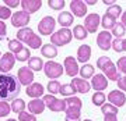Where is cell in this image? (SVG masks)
Wrapping results in <instances>:
<instances>
[{"mask_svg":"<svg viewBox=\"0 0 126 121\" xmlns=\"http://www.w3.org/2000/svg\"><path fill=\"white\" fill-rule=\"evenodd\" d=\"M112 49L116 53H122L123 52V46H122V39H115L112 42Z\"/></svg>","mask_w":126,"mask_h":121,"instance_id":"obj_44","label":"cell"},{"mask_svg":"<svg viewBox=\"0 0 126 121\" xmlns=\"http://www.w3.org/2000/svg\"><path fill=\"white\" fill-rule=\"evenodd\" d=\"M21 7H23V11L32 14V13H36L42 7V1L41 0H23L21 1Z\"/></svg>","mask_w":126,"mask_h":121,"instance_id":"obj_18","label":"cell"},{"mask_svg":"<svg viewBox=\"0 0 126 121\" xmlns=\"http://www.w3.org/2000/svg\"><path fill=\"white\" fill-rule=\"evenodd\" d=\"M105 99H107V96H105L102 92H95V93L93 95L91 100H93V104H95V106H102V104L105 103Z\"/></svg>","mask_w":126,"mask_h":121,"instance_id":"obj_35","label":"cell"},{"mask_svg":"<svg viewBox=\"0 0 126 121\" xmlns=\"http://www.w3.org/2000/svg\"><path fill=\"white\" fill-rule=\"evenodd\" d=\"M30 21H31V17L25 11H17L11 15V25L16 28H25Z\"/></svg>","mask_w":126,"mask_h":121,"instance_id":"obj_8","label":"cell"},{"mask_svg":"<svg viewBox=\"0 0 126 121\" xmlns=\"http://www.w3.org/2000/svg\"><path fill=\"white\" fill-rule=\"evenodd\" d=\"M31 49H39L41 47V45H42V40H41V38L36 33H34L32 35V38L30 40H28V43H27Z\"/></svg>","mask_w":126,"mask_h":121,"instance_id":"obj_36","label":"cell"},{"mask_svg":"<svg viewBox=\"0 0 126 121\" xmlns=\"http://www.w3.org/2000/svg\"><path fill=\"white\" fill-rule=\"evenodd\" d=\"M41 54L42 56H45L48 58H53L58 56V49H56V46H53L52 43H46L41 47Z\"/></svg>","mask_w":126,"mask_h":121,"instance_id":"obj_23","label":"cell"},{"mask_svg":"<svg viewBox=\"0 0 126 121\" xmlns=\"http://www.w3.org/2000/svg\"><path fill=\"white\" fill-rule=\"evenodd\" d=\"M30 49L28 47H23V49L20 50L17 54H16V60H18V61H21V63H24V61H27V60H30Z\"/></svg>","mask_w":126,"mask_h":121,"instance_id":"obj_34","label":"cell"},{"mask_svg":"<svg viewBox=\"0 0 126 121\" xmlns=\"http://www.w3.org/2000/svg\"><path fill=\"white\" fill-rule=\"evenodd\" d=\"M73 38V32L69 28H62L56 31L55 33L50 35V43L53 46H64L70 43V40Z\"/></svg>","mask_w":126,"mask_h":121,"instance_id":"obj_4","label":"cell"},{"mask_svg":"<svg viewBox=\"0 0 126 121\" xmlns=\"http://www.w3.org/2000/svg\"><path fill=\"white\" fill-rule=\"evenodd\" d=\"M18 121H36L35 116L28 111H21L18 114Z\"/></svg>","mask_w":126,"mask_h":121,"instance_id":"obj_41","label":"cell"},{"mask_svg":"<svg viewBox=\"0 0 126 121\" xmlns=\"http://www.w3.org/2000/svg\"><path fill=\"white\" fill-rule=\"evenodd\" d=\"M7 35V28H6L4 21H0V40H3Z\"/></svg>","mask_w":126,"mask_h":121,"instance_id":"obj_46","label":"cell"},{"mask_svg":"<svg viewBox=\"0 0 126 121\" xmlns=\"http://www.w3.org/2000/svg\"><path fill=\"white\" fill-rule=\"evenodd\" d=\"M60 82H58V81H50L49 84H48V90H49L50 93H59V90H60Z\"/></svg>","mask_w":126,"mask_h":121,"instance_id":"obj_40","label":"cell"},{"mask_svg":"<svg viewBox=\"0 0 126 121\" xmlns=\"http://www.w3.org/2000/svg\"><path fill=\"white\" fill-rule=\"evenodd\" d=\"M107 14L112 15V17L115 18V20H118V18H119V15L122 14V9H121V6L113 4V6H111V7H108V10H107Z\"/></svg>","mask_w":126,"mask_h":121,"instance_id":"obj_37","label":"cell"},{"mask_svg":"<svg viewBox=\"0 0 126 121\" xmlns=\"http://www.w3.org/2000/svg\"><path fill=\"white\" fill-rule=\"evenodd\" d=\"M66 102V120L64 121H80V116H81V107L83 103L81 100L76 96H69L67 99H64Z\"/></svg>","mask_w":126,"mask_h":121,"instance_id":"obj_2","label":"cell"},{"mask_svg":"<svg viewBox=\"0 0 126 121\" xmlns=\"http://www.w3.org/2000/svg\"><path fill=\"white\" fill-rule=\"evenodd\" d=\"M72 32H73V35H74V38H76L77 40H84L87 36H88V32H87V29L83 27V25H76Z\"/></svg>","mask_w":126,"mask_h":121,"instance_id":"obj_28","label":"cell"},{"mask_svg":"<svg viewBox=\"0 0 126 121\" xmlns=\"http://www.w3.org/2000/svg\"><path fill=\"white\" fill-rule=\"evenodd\" d=\"M112 33L116 36V39H122V38H123V35L126 33L125 25H123L122 22H116V24H115V27L112 28Z\"/></svg>","mask_w":126,"mask_h":121,"instance_id":"obj_32","label":"cell"},{"mask_svg":"<svg viewBox=\"0 0 126 121\" xmlns=\"http://www.w3.org/2000/svg\"><path fill=\"white\" fill-rule=\"evenodd\" d=\"M63 66H64V72H66L69 77H72V78H74V77L79 74V71H80L79 63H77V58L72 57V56H69V57L64 58Z\"/></svg>","mask_w":126,"mask_h":121,"instance_id":"obj_11","label":"cell"},{"mask_svg":"<svg viewBox=\"0 0 126 121\" xmlns=\"http://www.w3.org/2000/svg\"><path fill=\"white\" fill-rule=\"evenodd\" d=\"M95 3H97V1H86V6H87V4L93 6V4H95Z\"/></svg>","mask_w":126,"mask_h":121,"instance_id":"obj_51","label":"cell"},{"mask_svg":"<svg viewBox=\"0 0 126 121\" xmlns=\"http://www.w3.org/2000/svg\"><path fill=\"white\" fill-rule=\"evenodd\" d=\"M72 85L79 93H87L91 89V85L87 82V79H83V78H73Z\"/></svg>","mask_w":126,"mask_h":121,"instance_id":"obj_19","label":"cell"},{"mask_svg":"<svg viewBox=\"0 0 126 121\" xmlns=\"http://www.w3.org/2000/svg\"><path fill=\"white\" fill-rule=\"evenodd\" d=\"M55 25H56V20L50 15H46L41 20V22L38 24V31L41 32V35H52V32L55 31Z\"/></svg>","mask_w":126,"mask_h":121,"instance_id":"obj_7","label":"cell"},{"mask_svg":"<svg viewBox=\"0 0 126 121\" xmlns=\"http://www.w3.org/2000/svg\"><path fill=\"white\" fill-rule=\"evenodd\" d=\"M122 24H123V25H125V28H126V11L122 14Z\"/></svg>","mask_w":126,"mask_h":121,"instance_id":"obj_49","label":"cell"},{"mask_svg":"<svg viewBox=\"0 0 126 121\" xmlns=\"http://www.w3.org/2000/svg\"><path fill=\"white\" fill-rule=\"evenodd\" d=\"M115 24H116V20L112 17V15H109V14H104L102 17H101V25L104 27V29L107 31V29H111L112 31V28L115 27Z\"/></svg>","mask_w":126,"mask_h":121,"instance_id":"obj_26","label":"cell"},{"mask_svg":"<svg viewBox=\"0 0 126 121\" xmlns=\"http://www.w3.org/2000/svg\"><path fill=\"white\" fill-rule=\"evenodd\" d=\"M7 121H17V120H14V118H9Z\"/></svg>","mask_w":126,"mask_h":121,"instance_id":"obj_52","label":"cell"},{"mask_svg":"<svg viewBox=\"0 0 126 121\" xmlns=\"http://www.w3.org/2000/svg\"><path fill=\"white\" fill-rule=\"evenodd\" d=\"M116 68L119 72H122V74L126 75V56L119 57V60H118V63H116Z\"/></svg>","mask_w":126,"mask_h":121,"instance_id":"obj_42","label":"cell"},{"mask_svg":"<svg viewBox=\"0 0 126 121\" xmlns=\"http://www.w3.org/2000/svg\"><path fill=\"white\" fill-rule=\"evenodd\" d=\"M91 88L95 89V92H102L104 89L108 88V79L104 74H97V75L93 77V81H91Z\"/></svg>","mask_w":126,"mask_h":121,"instance_id":"obj_14","label":"cell"},{"mask_svg":"<svg viewBox=\"0 0 126 121\" xmlns=\"http://www.w3.org/2000/svg\"><path fill=\"white\" fill-rule=\"evenodd\" d=\"M11 10L9 7H4V6H0V20H7V18H11Z\"/></svg>","mask_w":126,"mask_h":121,"instance_id":"obj_43","label":"cell"},{"mask_svg":"<svg viewBox=\"0 0 126 121\" xmlns=\"http://www.w3.org/2000/svg\"><path fill=\"white\" fill-rule=\"evenodd\" d=\"M11 111V106L4 100H0V118L1 117H7Z\"/></svg>","mask_w":126,"mask_h":121,"instance_id":"obj_38","label":"cell"},{"mask_svg":"<svg viewBox=\"0 0 126 121\" xmlns=\"http://www.w3.org/2000/svg\"><path fill=\"white\" fill-rule=\"evenodd\" d=\"M0 54H1V52H0Z\"/></svg>","mask_w":126,"mask_h":121,"instance_id":"obj_54","label":"cell"},{"mask_svg":"<svg viewBox=\"0 0 126 121\" xmlns=\"http://www.w3.org/2000/svg\"><path fill=\"white\" fill-rule=\"evenodd\" d=\"M97 67L104 72V75L108 77L109 81H118L121 78L119 75V71H118L116 66L112 63V60L108 58L107 56H102L97 60Z\"/></svg>","mask_w":126,"mask_h":121,"instance_id":"obj_3","label":"cell"},{"mask_svg":"<svg viewBox=\"0 0 126 121\" xmlns=\"http://www.w3.org/2000/svg\"><path fill=\"white\" fill-rule=\"evenodd\" d=\"M84 24H86V29L87 32L90 33V32H97V28H98V25L101 24V17H99L98 14H88L86 17V21H84Z\"/></svg>","mask_w":126,"mask_h":121,"instance_id":"obj_15","label":"cell"},{"mask_svg":"<svg viewBox=\"0 0 126 121\" xmlns=\"http://www.w3.org/2000/svg\"><path fill=\"white\" fill-rule=\"evenodd\" d=\"M73 15H72V13H67V11H63V13H60L59 14V17H58V22L62 25L63 28H67V27H70L73 24Z\"/></svg>","mask_w":126,"mask_h":121,"instance_id":"obj_24","label":"cell"},{"mask_svg":"<svg viewBox=\"0 0 126 121\" xmlns=\"http://www.w3.org/2000/svg\"><path fill=\"white\" fill-rule=\"evenodd\" d=\"M59 93L63 95V96H73V95L76 93V89L73 88L72 84H64V85L60 86V90H59Z\"/></svg>","mask_w":126,"mask_h":121,"instance_id":"obj_33","label":"cell"},{"mask_svg":"<svg viewBox=\"0 0 126 121\" xmlns=\"http://www.w3.org/2000/svg\"><path fill=\"white\" fill-rule=\"evenodd\" d=\"M84 121H93V120H90V118H86V120H84Z\"/></svg>","mask_w":126,"mask_h":121,"instance_id":"obj_53","label":"cell"},{"mask_svg":"<svg viewBox=\"0 0 126 121\" xmlns=\"http://www.w3.org/2000/svg\"><path fill=\"white\" fill-rule=\"evenodd\" d=\"M91 57V47L88 45H81L77 49V61L83 64H87V61Z\"/></svg>","mask_w":126,"mask_h":121,"instance_id":"obj_21","label":"cell"},{"mask_svg":"<svg viewBox=\"0 0 126 121\" xmlns=\"http://www.w3.org/2000/svg\"><path fill=\"white\" fill-rule=\"evenodd\" d=\"M101 111L104 114V121H118L116 116H118V107H115L113 104L104 103L101 106Z\"/></svg>","mask_w":126,"mask_h":121,"instance_id":"obj_16","label":"cell"},{"mask_svg":"<svg viewBox=\"0 0 126 121\" xmlns=\"http://www.w3.org/2000/svg\"><path fill=\"white\" fill-rule=\"evenodd\" d=\"M28 110L31 114H42V111L45 110V103H44V100H41V99H34L31 100L30 103H28Z\"/></svg>","mask_w":126,"mask_h":121,"instance_id":"obj_22","label":"cell"},{"mask_svg":"<svg viewBox=\"0 0 126 121\" xmlns=\"http://www.w3.org/2000/svg\"><path fill=\"white\" fill-rule=\"evenodd\" d=\"M14 63H16V56L13 53H6L0 57V71L1 72H9L13 70Z\"/></svg>","mask_w":126,"mask_h":121,"instance_id":"obj_13","label":"cell"},{"mask_svg":"<svg viewBox=\"0 0 126 121\" xmlns=\"http://www.w3.org/2000/svg\"><path fill=\"white\" fill-rule=\"evenodd\" d=\"M97 45L101 50H109L112 47V35L108 31H102L97 35Z\"/></svg>","mask_w":126,"mask_h":121,"instance_id":"obj_10","label":"cell"},{"mask_svg":"<svg viewBox=\"0 0 126 121\" xmlns=\"http://www.w3.org/2000/svg\"><path fill=\"white\" fill-rule=\"evenodd\" d=\"M44 66H45V63L42 61L41 57H31L28 60V67L31 68L32 71H41L44 68Z\"/></svg>","mask_w":126,"mask_h":121,"instance_id":"obj_27","label":"cell"},{"mask_svg":"<svg viewBox=\"0 0 126 121\" xmlns=\"http://www.w3.org/2000/svg\"><path fill=\"white\" fill-rule=\"evenodd\" d=\"M44 71H45V75L50 79H56L59 77H62L63 74V66L62 64L56 63V61H48L44 66Z\"/></svg>","mask_w":126,"mask_h":121,"instance_id":"obj_6","label":"cell"},{"mask_svg":"<svg viewBox=\"0 0 126 121\" xmlns=\"http://www.w3.org/2000/svg\"><path fill=\"white\" fill-rule=\"evenodd\" d=\"M24 46L23 43L20 42L18 39H10L9 40V49H10V53H13V54H17L20 50L23 49Z\"/></svg>","mask_w":126,"mask_h":121,"instance_id":"obj_31","label":"cell"},{"mask_svg":"<svg viewBox=\"0 0 126 121\" xmlns=\"http://www.w3.org/2000/svg\"><path fill=\"white\" fill-rule=\"evenodd\" d=\"M108 102L111 104H113L115 107H122L123 104L126 103V96L125 93L119 89H115V90H111L108 93Z\"/></svg>","mask_w":126,"mask_h":121,"instance_id":"obj_12","label":"cell"},{"mask_svg":"<svg viewBox=\"0 0 126 121\" xmlns=\"http://www.w3.org/2000/svg\"><path fill=\"white\" fill-rule=\"evenodd\" d=\"M21 92V84L17 75L1 74L0 75V100H14Z\"/></svg>","mask_w":126,"mask_h":121,"instance_id":"obj_1","label":"cell"},{"mask_svg":"<svg viewBox=\"0 0 126 121\" xmlns=\"http://www.w3.org/2000/svg\"><path fill=\"white\" fill-rule=\"evenodd\" d=\"M113 3H115L113 0H104V4L109 6V7H111V6H113Z\"/></svg>","mask_w":126,"mask_h":121,"instance_id":"obj_48","label":"cell"},{"mask_svg":"<svg viewBox=\"0 0 126 121\" xmlns=\"http://www.w3.org/2000/svg\"><path fill=\"white\" fill-rule=\"evenodd\" d=\"M80 77H83V79H88L91 77H94V66L91 64H84L80 68Z\"/></svg>","mask_w":126,"mask_h":121,"instance_id":"obj_29","label":"cell"},{"mask_svg":"<svg viewBox=\"0 0 126 121\" xmlns=\"http://www.w3.org/2000/svg\"><path fill=\"white\" fill-rule=\"evenodd\" d=\"M32 35H34V31H32L31 28H21L17 32V39L21 43H28V40L32 38Z\"/></svg>","mask_w":126,"mask_h":121,"instance_id":"obj_25","label":"cell"},{"mask_svg":"<svg viewBox=\"0 0 126 121\" xmlns=\"http://www.w3.org/2000/svg\"><path fill=\"white\" fill-rule=\"evenodd\" d=\"M17 78H18V81H20V84H21V85L30 86L32 82H34L35 75H34V71H32L31 68L24 66V67H21L20 70H18Z\"/></svg>","mask_w":126,"mask_h":121,"instance_id":"obj_9","label":"cell"},{"mask_svg":"<svg viewBox=\"0 0 126 121\" xmlns=\"http://www.w3.org/2000/svg\"><path fill=\"white\" fill-rule=\"evenodd\" d=\"M4 3H6V7H11V9H14V7H17L18 4H21L18 0H4Z\"/></svg>","mask_w":126,"mask_h":121,"instance_id":"obj_47","label":"cell"},{"mask_svg":"<svg viewBox=\"0 0 126 121\" xmlns=\"http://www.w3.org/2000/svg\"><path fill=\"white\" fill-rule=\"evenodd\" d=\"M64 0H49L48 1V6H49L52 10H56V11H59V10H63V7H64Z\"/></svg>","mask_w":126,"mask_h":121,"instance_id":"obj_39","label":"cell"},{"mask_svg":"<svg viewBox=\"0 0 126 121\" xmlns=\"http://www.w3.org/2000/svg\"><path fill=\"white\" fill-rule=\"evenodd\" d=\"M25 93L30 96V98H34V99H38L44 95V86L42 84H38V82H32L31 85L28 86L25 89Z\"/></svg>","mask_w":126,"mask_h":121,"instance_id":"obj_20","label":"cell"},{"mask_svg":"<svg viewBox=\"0 0 126 121\" xmlns=\"http://www.w3.org/2000/svg\"><path fill=\"white\" fill-rule=\"evenodd\" d=\"M11 106V111H14L16 114H20L21 111H24V109H25V102H24L23 99H14L13 103L10 104Z\"/></svg>","mask_w":126,"mask_h":121,"instance_id":"obj_30","label":"cell"},{"mask_svg":"<svg viewBox=\"0 0 126 121\" xmlns=\"http://www.w3.org/2000/svg\"><path fill=\"white\" fill-rule=\"evenodd\" d=\"M116 82H118V88H119V90L126 92V75L125 77H121Z\"/></svg>","mask_w":126,"mask_h":121,"instance_id":"obj_45","label":"cell"},{"mask_svg":"<svg viewBox=\"0 0 126 121\" xmlns=\"http://www.w3.org/2000/svg\"><path fill=\"white\" fill-rule=\"evenodd\" d=\"M122 46H123V52H126V39H122Z\"/></svg>","mask_w":126,"mask_h":121,"instance_id":"obj_50","label":"cell"},{"mask_svg":"<svg viewBox=\"0 0 126 121\" xmlns=\"http://www.w3.org/2000/svg\"><path fill=\"white\" fill-rule=\"evenodd\" d=\"M44 103L50 111H64L66 110V102L62 99H56L52 95H46L44 96Z\"/></svg>","mask_w":126,"mask_h":121,"instance_id":"obj_5","label":"cell"},{"mask_svg":"<svg viewBox=\"0 0 126 121\" xmlns=\"http://www.w3.org/2000/svg\"><path fill=\"white\" fill-rule=\"evenodd\" d=\"M70 10H72V13L76 17L81 18V17H84L87 13V6L81 0H73V1H70Z\"/></svg>","mask_w":126,"mask_h":121,"instance_id":"obj_17","label":"cell"}]
</instances>
